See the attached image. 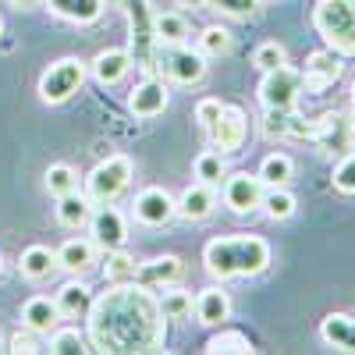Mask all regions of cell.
<instances>
[{
	"mask_svg": "<svg viewBox=\"0 0 355 355\" xmlns=\"http://www.w3.org/2000/svg\"><path fill=\"white\" fill-rule=\"evenodd\" d=\"M85 323L93 352L150 355L167 345V316L160 313V299L139 281H117L103 295H93Z\"/></svg>",
	"mask_w": 355,
	"mask_h": 355,
	"instance_id": "cell-1",
	"label": "cell"
},
{
	"mask_svg": "<svg viewBox=\"0 0 355 355\" xmlns=\"http://www.w3.org/2000/svg\"><path fill=\"white\" fill-rule=\"evenodd\" d=\"M206 352L210 355H249L256 348H252V341L242 331H217L210 341H206Z\"/></svg>",
	"mask_w": 355,
	"mask_h": 355,
	"instance_id": "cell-28",
	"label": "cell"
},
{
	"mask_svg": "<svg viewBox=\"0 0 355 355\" xmlns=\"http://www.w3.org/2000/svg\"><path fill=\"white\" fill-rule=\"evenodd\" d=\"M313 28L338 57H355V0H316Z\"/></svg>",
	"mask_w": 355,
	"mask_h": 355,
	"instance_id": "cell-3",
	"label": "cell"
},
{
	"mask_svg": "<svg viewBox=\"0 0 355 355\" xmlns=\"http://www.w3.org/2000/svg\"><path fill=\"white\" fill-rule=\"evenodd\" d=\"M153 28H157V40L160 43H185L189 40V21L185 15H178V11H164L153 18Z\"/></svg>",
	"mask_w": 355,
	"mask_h": 355,
	"instance_id": "cell-32",
	"label": "cell"
},
{
	"mask_svg": "<svg viewBox=\"0 0 355 355\" xmlns=\"http://www.w3.org/2000/svg\"><path fill=\"white\" fill-rule=\"evenodd\" d=\"M0 36H4V18H0Z\"/></svg>",
	"mask_w": 355,
	"mask_h": 355,
	"instance_id": "cell-48",
	"label": "cell"
},
{
	"mask_svg": "<svg viewBox=\"0 0 355 355\" xmlns=\"http://www.w3.org/2000/svg\"><path fill=\"white\" fill-rule=\"evenodd\" d=\"M299 93H302V71H295L288 64H281L274 71H263V82H259V103L263 107L291 110Z\"/></svg>",
	"mask_w": 355,
	"mask_h": 355,
	"instance_id": "cell-10",
	"label": "cell"
},
{
	"mask_svg": "<svg viewBox=\"0 0 355 355\" xmlns=\"http://www.w3.org/2000/svg\"><path fill=\"white\" fill-rule=\"evenodd\" d=\"M107 281L117 284V281H135V270H139V263L125 252V249H110L107 252Z\"/></svg>",
	"mask_w": 355,
	"mask_h": 355,
	"instance_id": "cell-35",
	"label": "cell"
},
{
	"mask_svg": "<svg viewBox=\"0 0 355 355\" xmlns=\"http://www.w3.org/2000/svg\"><path fill=\"white\" fill-rule=\"evenodd\" d=\"M89 234H93L96 249L110 252V249H125L128 242V220L125 214L110 202H100L93 214H89Z\"/></svg>",
	"mask_w": 355,
	"mask_h": 355,
	"instance_id": "cell-11",
	"label": "cell"
},
{
	"mask_svg": "<svg viewBox=\"0 0 355 355\" xmlns=\"http://www.w3.org/2000/svg\"><path fill=\"white\" fill-rule=\"evenodd\" d=\"M345 75V64L334 50H316L306 57V68H302V93H327V89Z\"/></svg>",
	"mask_w": 355,
	"mask_h": 355,
	"instance_id": "cell-14",
	"label": "cell"
},
{
	"mask_svg": "<svg viewBox=\"0 0 355 355\" xmlns=\"http://www.w3.org/2000/svg\"><path fill=\"white\" fill-rule=\"evenodd\" d=\"M11 4H15V8H36L40 0H11Z\"/></svg>",
	"mask_w": 355,
	"mask_h": 355,
	"instance_id": "cell-45",
	"label": "cell"
},
{
	"mask_svg": "<svg viewBox=\"0 0 355 355\" xmlns=\"http://www.w3.org/2000/svg\"><path fill=\"white\" fill-rule=\"evenodd\" d=\"M153 71L178 85H199L206 78V57L199 50H189L185 43H157Z\"/></svg>",
	"mask_w": 355,
	"mask_h": 355,
	"instance_id": "cell-5",
	"label": "cell"
},
{
	"mask_svg": "<svg viewBox=\"0 0 355 355\" xmlns=\"http://www.w3.org/2000/svg\"><path fill=\"white\" fill-rule=\"evenodd\" d=\"M196 178L202 185H220V178H224V157L217 150H206L196 157Z\"/></svg>",
	"mask_w": 355,
	"mask_h": 355,
	"instance_id": "cell-37",
	"label": "cell"
},
{
	"mask_svg": "<svg viewBox=\"0 0 355 355\" xmlns=\"http://www.w3.org/2000/svg\"><path fill=\"white\" fill-rule=\"evenodd\" d=\"M89 214H93V202H89V196H78V189L68 192V196H57V220L64 227L89 224Z\"/></svg>",
	"mask_w": 355,
	"mask_h": 355,
	"instance_id": "cell-26",
	"label": "cell"
},
{
	"mask_svg": "<svg viewBox=\"0 0 355 355\" xmlns=\"http://www.w3.org/2000/svg\"><path fill=\"white\" fill-rule=\"evenodd\" d=\"M196 320L202 323V327H224V323L231 320V299L224 288H206L196 295Z\"/></svg>",
	"mask_w": 355,
	"mask_h": 355,
	"instance_id": "cell-18",
	"label": "cell"
},
{
	"mask_svg": "<svg viewBox=\"0 0 355 355\" xmlns=\"http://www.w3.org/2000/svg\"><path fill=\"white\" fill-rule=\"evenodd\" d=\"M132 214H135V220L146 224V227H164V224H171V220L178 217V199H174L167 189L150 185V189H142V192L135 196Z\"/></svg>",
	"mask_w": 355,
	"mask_h": 355,
	"instance_id": "cell-13",
	"label": "cell"
},
{
	"mask_svg": "<svg viewBox=\"0 0 355 355\" xmlns=\"http://www.w3.org/2000/svg\"><path fill=\"white\" fill-rule=\"evenodd\" d=\"M220 100H214V96H206V100H199L196 103V121H199V128L202 132H210L214 125H217V117H220Z\"/></svg>",
	"mask_w": 355,
	"mask_h": 355,
	"instance_id": "cell-42",
	"label": "cell"
},
{
	"mask_svg": "<svg viewBox=\"0 0 355 355\" xmlns=\"http://www.w3.org/2000/svg\"><path fill=\"white\" fill-rule=\"evenodd\" d=\"M316 125L320 121H309V117H299V114H288V139H309L313 142Z\"/></svg>",
	"mask_w": 355,
	"mask_h": 355,
	"instance_id": "cell-43",
	"label": "cell"
},
{
	"mask_svg": "<svg viewBox=\"0 0 355 355\" xmlns=\"http://www.w3.org/2000/svg\"><path fill=\"white\" fill-rule=\"evenodd\" d=\"M252 64H256V71H274V68L288 64V50H284L277 40H266V43H259V46H256Z\"/></svg>",
	"mask_w": 355,
	"mask_h": 355,
	"instance_id": "cell-36",
	"label": "cell"
},
{
	"mask_svg": "<svg viewBox=\"0 0 355 355\" xmlns=\"http://www.w3.org/2000/svg\"><path fill=\"white\" fill-rule=\"evenodd\" d=\"M295 178V164L288 153H270V157H263L259 164V182L266 189H277V185H288Z\"/></svg>",
	"mask_w": 355,
	"mask_h": 355,
	"instance_id": "cell-27",
	"label": "cell"
},
{
	"mask_svg": "<svg viewBox=\"0 0 355 355\" xmlns=\"http://www.w3.org/2000/svg\"><path fill=\"white\" fill-rule=\"evenodd\" d=\"M214 206H217V196H214V185H189L182 192V199H178V214H182L185 220H206L214 214Z\"/></svg>",
	"mask_w": 355,
	"mask_h": 355,
	"instance_id": "cell-22",
	"label": "cell"
},
{
	"mask_svg": "<svg viewBox=\"0 0 355 355\" xmlns=\"http://www.w3.org/2000/svg\"><path fill=\"white\" fill-rule=\"evenodd\" d=\"M46 352H53V355H82V352H93V348H89V341L78 334V327H61V331L53 327Z\"/></svg>",
	"mask_w": 355,
	"mask_h": 355,
	"instance_id": "cell-31",
	"label": "cell"
},
{
	"mask_svg": "<svg viewBox=\"0 0 355 355\" xmlns=\"http://www.w3.org/2000/svg\"><path fill=\"white\" fill-rule=\"evenodd\" d=\"M53 302H57V309H61V316H68V320H85L89 306H93V291H89V284H82V281L75 277V281L61 284V291H57Z\"/></svg>",
	"mask_w": 355,
	"mask_h": 355,
	"instance_id": "cell-23",
	"label": "cell"
},
{
	"mask_svg": "<svg viewBox=\"0 0 355 355\" xmlns=\"http://www.w3.org/2000/svg\"><path fill=\"white\" fill-rule=\"evenodd\" d=\"M331 182H334V189L341 196H355V150L345 153V157H338V167H334Z\"/></svg>",
	"mask_w": 355,
	"mask_h": 355,
	"instance_id": "cell-39",
	"label": "cell"
},
{
	"mask_svg": "<svg viewBox=\"0 0 355 355\" xmlns=\"http://www.w3.org/2000/svg\"><path fill=\"white\" fill-rule=\"evenodd\" d=\"M231 33L224 25H206L202 33H199V53L202 57H224V53H231Z\"/></svg>",
	"mask_w": 355,
	"mask_h": 355,
	"instance_id": "cell-34",
	"label": "cell"
},
{
	"mask_svg": "<svg viewBox=\"0 0 355 355\" xmlns=\"http://www.w3.org/2000/svg\"><path fill=\"white\" fill-rule=\"evenodd\" d=\"M57 320H61V309L46 295H36V299H28L21 306V327L36 331V334H50L57 327Z\"/></svg>",
	"mask_w": 355,
	"mask_h": 355,
	"instance_id": "cell-21",
	"label": "cell"
},
{
	"mask_svg": "<svg viewBox=\"0 0 355 355\" xmlns=\"http://www.w3.org/2000/svg\"><path fill=\"white\" fill-rule=\"evenodd\" d=\"M43 185H46V192H50L53 199H57V196H68V192L78 189V171H75L71 164H50L46 174H43Z\"/></svg>",
	"mask_w": 355,
	"mask_h": 355,
	"instance_id": "cell-29",
	"label": "cell"
},
{
	"mask_svg": "<svg viewBox=\"0 0 355 355\" xmlns=\"http://www.w3.org/2000/svg\"><path fill=\"white\" fill-rule=\"evenodd\" d=\"M320 338H323V345H331L334 352L355 355V316L352 313H331V316H323Z\"/></svg>",
	"mask_w": 355,
	"mask_h": 355,
	"instance_id": "cell-19",
	"label": "cell"
},
{
	"mask_svg": "<svg viewBox=\"0 0 355 355\" xmlns=\"http://www.w3.org/2000/svg\"><path fill=\"white\" fill-rule=\"evenodd\" d=\"M178 4H182V8H192V11H196V8H206V0H178Z\"/></svg>",
	"mask_w": 355,
	"mask_h": 355,
	"instance_id": "cell-44",
	"label": "cell"
},
{
	"mask_svg": "<svg viewBox=\"0 0 355 355\" xmlns=\"http://www.w3.org/2000/svg\"><path fill=\"white\" fill-rule=\"evenodd\" d=\"M185 274V263L178 259V256H153V259H146L139 263V270H135V281L146 284V288H167V284H178Z\"/></svg>",
	"mask_w": 355,
	"mask_h": 355,
	"instance_id": "cell-16",
	"label": "cell"
},
{
	"mask_svg": "<svg viewBox=\"0 0 355 355\" xmlns=\"http://www.w3.org/2000/svg\"><path fill=\"white\" fill-rule=\"evenodd\" d=\"M85 75H89L85 61H78V57H61V61H53L40 75V100L43 103H53V107L71 100L78 89H82Z\"/></svg>",
	"mask_w": 355,
	"mask_h": 355,
	"instance_id": "cell-7",
	"label": "cell"
},
{
	"mask_svg": "<svg viewBox=\"0 0 355 355\" xmlns=\"http://www.w3.org/2000/svg\"><path fill=\"white\" fill-rule=\"evenodd\" d=\"M206 139H210V146H214L220 157L239 153L242 146H245V139H249V114L242 107H234V103H224L217 125L206 132Z\"/></svg>",
	"mask_w": 355,
	"mask_h": 355,
	"instance_id": "cell-9",
	"label": "cell"
},
{
	"mask_svg": "<svg viewBox=\"0 0 355 355\" xmlns=\"http://www.w3.org/2000/svg\"><path fill=\"white\" fill-rule=\"evenodd\" d=\"M263 210H266V217L270 220H288V217H295V196L284 189V185H277V189H270V192H263Z\"/></svg>",
	"mask_w": 355,
	"mask_h": 355,
	"instance_id": "cell-33",
	"label": "cell"
},
{
	"mask_svg": "<svg viewBox=\"0 0 355 355\" xmlns=\"http://www.w3.org/2000/svg\"><path fill=\"white\" fill-rule=\"evenodd\" d=\"M18 270H21V277H28V281H46V277L57 270V256H53L46 245H28V249L21 252V259H18Z\"/></svg>",
	"mask_w": 355,
	"mask_h": 355,
	"instance_id": "cell-25",
	"label": "cell"
},
{
	"mask_svg": "<svg viewBox=\"0 0 355 355\" xmlns=\"http://www.w3.org/2000/svg\"><path fill=\"white\" fill-rule=\"evenodd\" d=\"M132 174H135V167H132V160H128L125 153H114V157L100 160L93 171H89V178H85V196H89V202H93V206L114 202L117 196L132 185Z\"/></svg>",
	"mask_w": 355,
	"mask_h": 355,
	"instance_id": "cell-6",
	"label": "cell"
},
{
	"mask_svg": "<svg viewBox=\"0 0 355 355\" xmlns=\"http://www.w3.org/2000/svg\"><path fill=\"white\" fill-rule=\"evenodd\" d=\"M53 256H57L61 270H68L71 277H82L96 266V242L93 239H68Z\"/></svg>",
	"mask_w": 355,
	"mask_h": 355,
	"instance_id": "cell-17",
	"label": "cell"
},
{
	"mask_svg": "<svg viewBox=\"0 0 355 355\" xmlns=\"http://www.w3.org/2000/svg\"><path fill=\"white\" fill-rule=\"evenodd\" d=\"M0 274H4V256H0Z\"/></svg>",
	"mask_w": 355,
	"mask_h": 355,
	"instance_id": "cell-47",
	"label": "cell"
},
{
	"mask_svg": "<svg viewBox=\"0 0 355 355\" xmlns=\"http://www.w3.org/2000/svg\"><path fill=\"white\" fill-rule=\"evenodd\" d=\"M202 263L210 277L231 281V277H256L270 266V245L259 234H231V239H214L202 249Z\"/></svg>",
	"mask_w": 355,
	"mask_h": 355,
	"instance_id": "cell-2",
	"label": "cell"
},
{
	"mask_svg": "<svg viewBox=\"0 0 355 355\" xmlns=\"http://www.w3.org/2000/svg\"><path fill=\"white\" fill-rule=\"evenodd\" d=\"M206 8L224 18H252L263 8V0H206Z\"/></svg>",
	"mask_w": 355,
	"mask_h": 355,
	"instance_id": "cell-38",
	"label": "cell"
},
{
	"mask_svg": "<svg viewBox=\"0 0 355 355\" xmlns=\"http://www.w3.org/2000/svg\"><path fill=\"white\" fill-rule=\"evenodd\" d=\"M89 68H93V78L100 85H117L132 71V53L128 50H100Z\"/></svg>",
	"mask_w": 355,
	"mask_h": 355,
	"instance_id": "cell-20",
	"label": "cell"
},
{
	"mask_svg": "<svg viewBox=\"0 0 355 355\" xmlns=\"http://www.w3.org/2000/svg\"><path fill=\"white\" fill-rule=\"evenodd\" d=\"M128 110L135 117H157L167 110V82L160 75H146L135 89H132V96H128Z\"/></svg>",
	"mask_w": 355,
	"mask_h": 355,
	"instance_id": "cell-15",
	"label": "cell"
},
{
	"mask_svg": "<svg viewBox=\"0 0 355 355\" xmlns=\"http://www.w3.org/2000/svg\"><path fill=\"white\" fill-rule=\"evenodd\" d=\"M192 306H196L192 291H182V288H174V284H167L164 295H160V313H164L167 320H185V316H192Z\"/></svg>",
	"mask_w": 355,
	"mask_h": 355,
	"instance_id": "cell-30",
	"label": "cell"
},
{
	"mask_svg": "<svg viewBox=\"0 0 355 355\" xmlns=\"http://www.w3.org/2000/svg\"><path fill=\"white\" fill-rule=\"evenodd\" d=\"M8 352L11 355H36V352H43V345H40V338H36V331H18V334H11V341H8Z\"/></svg>",
	"mask_w": 355,
	"mask_h": 355,
	"instance_id": "cell-41",
	"label": "cell"
},
{
	"mask_svg": "<svg viewBox=\"0 0 355 355\" xmlns=\"http://www.w3.org/2000/svg\"><path fill=\"white\" fill-rule=\"evenodd\" d=\"M263 135L266 139H288V114L291 110H281V107H263Z\"/></svg>",
	"mask_w": 355,
	"mask_h": 355,
	"instance_id": "cell-40",
	"label": "cell"
},
{
	"mask_svg": "<svg viewBox=\"0 0 355 355\" xmlns=\"http://www.w3.org/2000/svg\"><path fill=\"white\" fill-rule=\"evenodd\" d=\"M46 8L57 15V18H64V21H75V25H93L103 8H107V0H46Z\"/></svg>",
	"mask_w": 355,
	"mask_h": 355,
	"instance_id": "cell-24",
	"label": "cell"
},
{
	"mask_svg": "<svg viewBox=\"0 0 355 355\" xmlns=\"http://www.w3.org/2000/svg\"><path fill=\"white\" fill-rule=\"evenodd\" d=\"M0 352H8V345H4V341H0Z\"/></svg>",
	"mask_w": 355,
	"mask_h": 355,
	"instance_id": "cell-49",
	"label": "cell"
},
{
	"mask_svg": "<svg viewBox=\"0 0 355 355\" xmlns=\"http://www.w3.org/2000/svg\"><path fill=\"white\" fill-rule=\"evenodd\" d=\"M313 146L323 153V157H345L355 150V121L352 114L345 110H331L320 117L316 125V135H313Z\"/></svg>",
	"mask_w": 355,
	"mask_h": 355,
	"instance_id": "cell-8",
	"label": "cell"
},
{
	"mask_svg": "<svg viewBox=\"0 0 355 355\" xmlns=\"http://www.w3.org/2000/svg\"><path fill=\"white\" fill-rule=\"evenodd\" d=\"M263 192L266 185L259 182V174H249V171H234V174H224V202L231 214H256L259 202H263Z\"/></svg>",
	"mask_w": 355,
	"mask_h": 355,
	"instance_id": "cell-12",
	"label": "cell"
},
{
	"mask_svg": "<svg viewBox=\"0 0 355 355\" xmlns=\"http://www.w3.org/2000/svg\"><path fill=\"white\" fill-rule=\"evenodd\" d=\"M348 114H352V121H355V82H352V110Z\"/></svg>",
	"mask_w": 355,
	"mask_h": 355,
	"instance_id": "cell-46",
	"label": "cell"
},
{
	"mask_svg": "<svg viewBox=\"0 0 355 355\" xmlns=\"http://www.w3.org/2000/svg\"><path fill=\"white\" fill-rule=\"evenodd\" d=\"M121 4V15L128 21V53H132V64L142 75H157L153 71V50H157V28H153V0H117Z\"/></svg>",
	"mask_w": 355,
	"mask_h": 355,
	"instance_id": "cell-4",
	"label": "cell"
}]
</instances>
